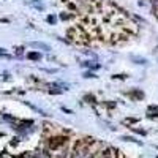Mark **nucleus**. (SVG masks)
<instances>
[{"instance_id": "2", "label": "nucleus", "mask_w": 158, "mask_h": 158, "mask_svg": "<svg viewBox=\"0 0 158 158\" xmlns=\"http://www.w3.org/2000/svg\"><path fill=\"white\" fill-rule=\"evenodd\" d=\"M131 60L138 62L139 65H145V63H147V60H145V59H141V57H131Z\"/></svg>"}, {"instance_id": "4", "label": "nucleus", "mask_w": 158, "mask_h": 158, "mask_svg": "<svg viewBox=\"0 0 158 158\" xmlns=\"http://www.w3.org/2000/svg\"><path fill=\"white\" fill-rule=\"evenodd\" d=\"M126 74H114V79H125Z\"/></svg>"}, {"instance_id": "3", "label": "nucleus", "mask_w": 158, "mask_h": 158, "mask_svg": "<svg viewBox=\"0 0 158 158\" xmlns=\"http://www.w3.org/2000/svg\"><path fill=\"white\" fill-rule=\"evenodd\" d=\"M29 59H35V60H40V59H41V55H40V54H37V52H30V54H29Z\"/></svg>"}, {"instance_id": "6", "label": "nucleus", "mask_w": 158, "mask_h": 158, "mask_svg": "<svg viewBox=\"0 0 158 158\" xmlns=\"http://www.w3.org/2000/svg\"><path fill=\"white\" fill-rule=\"evenodd\" d=\"M84 76H86V78H95V76L92 74V73H86V74H84Z\"/></svg>"}, {"instance_id": "1", "label": "nucleus", "mask_w": 158, "mask_h": 158, "mask_svg": "<svg viewBox=\"0 0 158 158\" xmlns=\"http://www.w3.org/2000/svg\"><path fill=\"white\" fill-rule=\"evenodd\" d=\"M32 48H40V49L51 51V46H49V44H44V43H32Z\"/></svg>"}, {"instance_id": "5", "label": "nucleus", "mask_w": 158, "mask_h": 158, "mask_svg": "<svg viewBox=\"0 0 158 158\" xmlns=\"http://www.w3.org/2000/svg\"><path fill=\"white\" fill-rule=\"evenodd\" d=\"M48 21H49V22H55V18H54V16H49Z\"/></svg>"}, {"instance_id": "7", "label": "nucleus", "mask_w": 158, "mask_h": 158, "mask_svg": "<svg viewBox=\"0 0 158 158\" xmlns=\"http://www.w3.org/2000/svg\"><path fill=\"white\" fill-rule=\"evenodd\" d=\"M0 54H3V49L2 48H0Z\"/></svg>"}]
</instances>
